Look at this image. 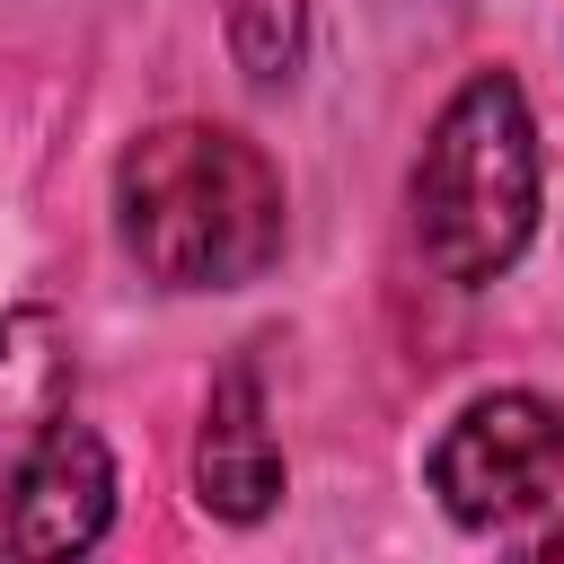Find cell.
I'll use <instances>...</instances> for the list:
<instances>
[{"instance_id":"1","label":"cell","mask_w":564,"mask_h":564,"mask_svg":"<svg viewBox=\"0 0 564 564\" xmlns=\"http://www.w3.org/2000/svg\"><path fill=\"white\" fill-rule=\"evenodd\" d=\"M115 229L150 282L238 291L291 238L282 167L229 123H159L115 159Z\"/></svg>"},{"instance_id":"2","label":"cell","mask_w":564,"mask_h":564,"mask_svg":"<svg viewBox=\"0 0 564 564\" xmlns=\"http://www.w3.org/2000/svg\"><path fill=\"white\" fill-rule=\"evenodd\" d=\"M70 335L53 308L0 317V564L88 555L115 520V458L70 423Z\"/></svg>"},{"instance_id":"3","label":"cell","mask_w":564,"mask_h":564,"mask_svg":"<svg viewBox=\"0 0 564 564\" xmlns=\"http://www.w3.org/2000/svg\"><path fill=\"white\" fill-rule=\"evenodd\" d=\"M538 229V132L511 70H476L414 159V247L441 282H494Z\"/></svg>"},{"instance_id":"4","label":"cell","mask_w":564,"mask_h":564,"mask_svg":"<svg viewBox=\"0 0 564 564\" xmlns=\"http://www.w3.org/2000/svg\"><path fill=\"white\" fill-rule=\"evenodd\" d=\"M432 494L467 529H511V520L546 511L564 494V414L529 388L476 397L432 449Z\"/></svg>"},{"instance_id":"5","label":"cell","mask_w":564,"mask_h":564,"mask_svg":"<svg viewBox=\"0 0 564 564\" xmlns=\"http://www.w3.org/2000/svg\"><path fill=\"white\" fill-rule=\"evenodd\" d=\"M194 485H203V502L220 520H264L282 502V441H273V405H264L256 352H238L212 379L203 441H194Z\"/></svg>"},{"instance_id":"6","label":"cell","mask_w":564,"mask_h":564,"mask_svg":"<svg viewBox=\"0 0 564 564\" xmlns=\"http://www.w3.org/2000/svg\"><path fill=\"white\" fill-rule=\"evenodd\" d=\"M220 26H229V53L256 88H282L308 62V0H229Z\"/></svg>"}]
</instances>
